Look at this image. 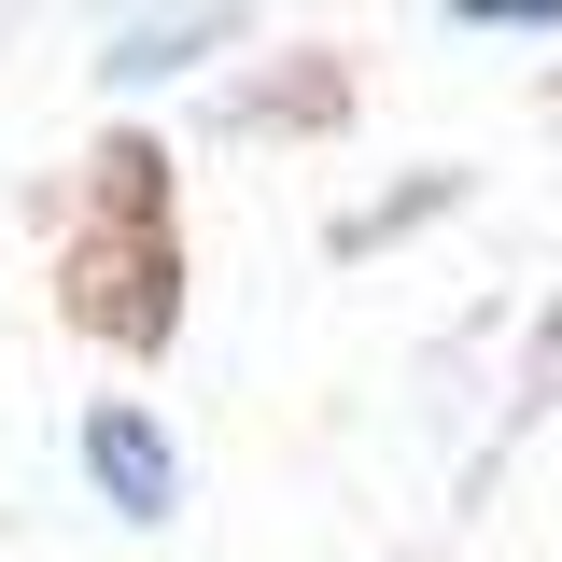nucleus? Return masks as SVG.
<instances>
[{"label": "nucleus", "mask_w": 562, "mask_h": 562, "mask_svg": "<svg viewBox=\"0 0 562 562\" xmlns=\"http://www.w3.org/2000/svg\"><path fill=\"white\" fill-rule=\"evenodd\" d=\"M85 464L127 492V506H169V450H155V422H127V408H99L85 422Z\"/></svg>", "instance_id": "obj_1"}, {"label": "nucleus", "mask_w": 562, "mask_h": 562, "mask_svg": "<svg viewBox=\"0 0 562 562\" xmlns=\"http://www.w3.org/2000/svg\"><path fill=\"white\" fill-rule=\"evenodd\" d=\"M450 14H562V0H450Z\"/></svg>", "instance_id": "obj_2"}]
</instances>
